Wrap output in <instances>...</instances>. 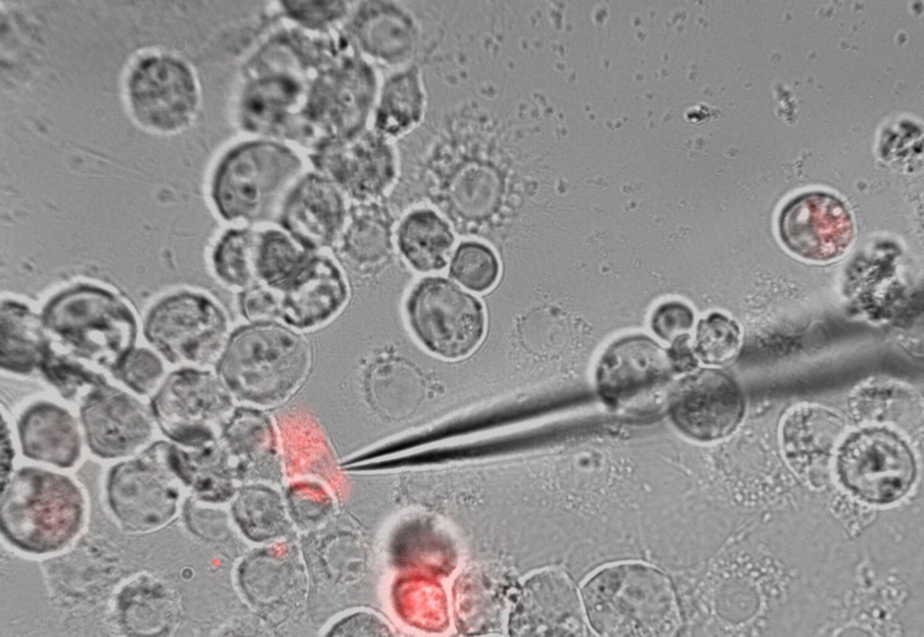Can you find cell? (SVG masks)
I'll return each mask as SVG.
<instances>
[{"instance_id":"cell-19","label":"cell","mask_w":924,"mask_h":637,"mask_svg":"<svg viewBox=\"0 0 924 637\" xmlns=\"http://www.w3.org/2000/svg\"><path fill=\"white\" fill-rule=\"evenodd\" d=\"M315 162L343 194L359 202L378 197L394 175L390 148L371 135L331 143L321 150Z\"/></svg>"},{"instance_id":"cell-7","label":"cell","mask_w":924,"mask_h":637,"mask_svg":"<svg viewBox=\"0 0 924 637\" xmlns=\"http://www.w3.org/2000/svg\"><path fill=\"white\" fill-rule=\"evenodd\" d=\"M677 374L670 350L650 337L629 336L612 343L600 356L596 391L613 411L646 415L667 406Z\"/></svg>"},{"instance_id":"cell-21","label":"cell","mask_w":924,"mask_h":637,"mask_svg":"<svg viewBox=\"0 0 924 637\" xmlns=\"http://www.w3.org/2000/svg\"><path fill=\"white\" fill-rule=\"evenodd\" d=\"M17 432L22 453L32 460L69 468L81 457L79 421L56 402L39 400L29 404L18 417Z\"/></svg>"},{"instance_id":"cell-23","label":"cell","mask_w":924,"mask_h":637,"mask_svg":"<svg viewBox=\"0 0 924 637\" xmlns=\"http://www.w3.org/2000/svg\"><path fill=\"white\" fill-rule=\"evenodd\" d=\"M336 245L341 260L354 271L374 269L388 259L393 250L389 217L374 205L352 207Z\"/></svg>"},{"instance_id":"cell-4","label":"cell","mask_w":924,"mask_h":637,"mask_svg":"<svg viewBox=\"0 0 924 637\" xmlns=\"http://www.w3.org/2000/svg\"><path fill=\"white\" fill-rule=\"evenodd\" d=\"M84 512L79 486L45 468L23 466L1 487L2 534L26 552L42 554L66 546L79 531Z\"/></svg>"},{"instance_id":"cell-31","label":"cell","mask_w":924,"mask_h":637,"mask_svg":"<svg viewBox=\"0 0 924 637\" xmlns=\"http://www.w3.org/2000/svg\"><path fill=\"white\" fill-rule=\"evenodd\" d=\"M420 96L413 75L393 79L384 89L377 115V124L385 132L398 133L419 116Z\"/></svg>"},{"instance_id":"cell-2","label":"cell","mask_w":924,"mask_h":637,"mask_svg":"<svg viewBox=\"0 0 924 637\" xmlns=\"http://www.w3.org/2000/svg\"><path fill=\"white\" fill-rule=\"evenodd\" d=\"M42 319L53 347L110 374L136 347L138 323L127 301L106 287L79 282L55 293Z\"/></svg>"},{"instance_id":"cell-15","label":"cell","mask_w":924,"mask_h":637,"mask_svg":"<svg viewBox=\"0 0 924 637\" xmlns=\"http://www.w3.org/2000/svg\"><path fill=\"white\" fill-rule=\"evenodd\" d=\"M79 423L89 450L113 459L134 454L152 438L155 420L151 408L110 383L79 404Z\"/></svg>"},{"instance_id":"cell-14","label":"cell","mask_w":924,"mask_h":637,"mask_svg":"<svg viewBox=\"0 0 924 637\" xmlns=\"http://www.w3.org/2000/svg\"><path fill=\"white\" fill-rule=\"evenodd\" d=\"M778 235L796 256L817 263L841 257L852 245L855 226L846 206L834 195L811 191L798 195L781 210Z\"/></svg>"},{"instance_id":"cell-6","label":"cell","mask_w":924,"mask_h":637,"mask_svg":"<svg viewBox=\"0 0 924 637\" xmlns=\"http://www.w3.org/2000/svg\"><path fill=\"white\" fill-rule=\"evenodd\" d=\"M143 332L149 346L177 368H215L231 334L220 304L189 290L158 300L146 313Z\"/></svg>"},{"instance_id":"cell-22","label":"cell","mask_w":924,"mask_h":637,"mask_svg":"<svg viewBox=\"0 0 924 637\" xmlns=\"http://www.w3.org/2000/svg\"><path fill=\"white\" fill-rule=\"evenodd\" d=\"M0 313L2 371L23 376L39 373L53 347L41 313L11 298L2 300Z\"/></svg>"},{"instance_id":"cell-33","label":"cell","mask_w":924,"mask_h":637,"mask_svg":"<svg viewBox=\"0 0 924 637\" xmlns=\"http://www.w3.org/2000/svg\"><path fill=\"white\" fill-rule=\"evenodd\" d=\"M694 321V313L688 305L679 301H668L654 310L651 327L659 338L674 345L687 339Z\"/></svg>"},{"instance_id":"cell-32","label":"cell","mask_w":924,"mask_h":637,"mask_svg":"<svg viewBox=\"0 0 924 637\" xmlns=\"http://www.w3.org/2000/svg\"><path fill=\"white\" fill-rule=\"evenodd\" d=\"M164 359L153 349L134 347L111 373L139 396H152L166 377Z\"/></svg>"},{"instance_id":"cell-9","label":"cell","mask_w":924,"mask_h":637,"mask_svg":"<svg viewBox=\"0 0 924 637\" xmlns=\"http://www.w3.org/2000/svg\"><path fill=\"white\" fill-rule=\"evenodd\" d=\"M405 311L419 342L445 359L467 356L485 336L486 317L482 302L444 277L420 280L407 297Z\"/></svg>"},{"instance_id":"cell-17","label":"cell","mask_w":924,"mask_h":637,"mask_svg":"<svg viewBox=\"0 0 924 637\" xmlns=\"http://www.w3.org/2000/svg\"><path fill=\"white\" fill-rule=\"evenodd\" d=\"M513 614L521 634L587 635L585 607L571 578L559 570H545L526 584Z\"/></svg>"},{"instance_id":"cell-8","label":"cell","mask_w":924,"mask_h":637,"mask_svg":"<svg viewBox=\"0 0 924 637\" xmlns=\"http://www.w3.org/2000/svg\"><path fill=\"white\" fill-rule=\"evenodd\" d=\"M149 406L164 436L195 448L216 439L237 404L215 368L178 367L166 375Z\"/></svg>"},{"instance_id":"cell-30","label":"cell","mask_w":924,"mask_h":637,"mask_svg":"<svg viewBox=\"0 0 924 637\" xmlns=\"http://www.w3.org/2000/svg\"><path fill=\"white\" fill-rule=\"evenodd\" d=\"M449 272L466 288L484 292L496 283L500 264L489 246L476 241H466L457 247L450 262Z\"/></svg>"},{"instance_id":"cell-1","label":"cell","mask_w":924,"mask_h":637,"mask_svg":"<svg viewBox=\"0 0 924 637\" xmlns=\"http://www.w3.org/2000/svg\"><path fill=\"white\" fill-rule=\"evenodd\" d=\"M311 365V347L297 330L250 322L230 334L215 370L237 405L264 410L292 397Z\"/></svg>"},{"instance_id":"cell-37","label":"cell","mask_w":924,"mask_h":637,"mask_svg":"<svg viewBox=\"0 0 924 637\" xmlns=\"http://www.w3.org/2000/svg\"><path fill=\"white\" fill-rule=\"evenodd\" d=\"M1 431H2V436H1V441H2L1 442V448H2L1 449V455H2V457H1V463H2L1 464V469H2L1 487H2L7 482V480L9 479L11 474L13 473L12 466H13V458H14V449H13L12 439H11V430H10V427H9L8 421L5 420V413L3 411H2V429H1Z\"/></svg>"},{"instance_id":"cell-24","label":"cell","mask_w":924,"mask_h":637,"mask_svg":"<svg viewBox=\"0 0 924 637\" xmlns=\"http://www.w3.org/2000/svg\"><path fill=\"white\" fill-rule=\"evenodd\" d=\"M455 243L454 234L431 209L409 213L397 230V245L405 261L417 272H433L447 266Z\"/></svg>"},{"instance_id":"cell-10","label":"cell","mask_w":924,"mask_h":637,"mask_svg":"<svg viewBox=\"0 0 924 637\" xmlns=\"http://www.w3.org/2000/svg\"><path fill=\"white\" fill-rule=\"evenodd\" d=\"M171 446L169 441H156L110 469L107 501L125 530L152 531L175 515L184 484L172 466Z\"/></svg>"},{"instance_id":"cell-13","label":"cell","mask_w":924,"mask_h":637,"mask_svg":"<svg viewBox=\"0 0 924 637\" xmlns=\"http://www.w3.org/2000/svg\"><path fill=\"white\" fill-rule=\"evenodd\" d=\"M667 409L674 426L701 442L719 440L740 423L744 400L736 382L714 368L689 372L675 383Z\"/></svg>"},{"instance_id":"cell-27","label":"cell","mask_w":924,"mask_h":637,"mask_svg":"<svg viewBox=\"0 0 924 637\" xmlns=\"http://www.w3.org/2000/svg\"><path fill=\"white\" fill-rule=\"evenodd\" d=\"M256 231L233 228L216 242L211 263L216 276L226 286L244 291L256 285L254 254Z\"/></svg>"},{"instance_id":"cell-29","label":"cell","mask_w":924,"mask_h":637,"mask_svg":"<svg viewBox=\"0 0 924 637\" xmlns=\"http://www.w3.org/2000/svg\"><path fill=\"white\" fill-rule=\"evenodd\" d=\"M741 344L742 334L737 323L716 312L698 323L692 351L698 361L718 367L735 358Z\"/></svg>"},{"instance_id":"cell-25","label":"cell","mask_w":924,"mask_h":637,"mask_svg":"<svg viewBox=\"0 0 924 637\" xmlns=\"http://www.w3.org/2000/svg\"><path fill=\"white\" fill-rule=\"evenodd\" d=\"M287 232H256L254 271L257 284L280 291L299 272L312 253Z\"/></svg>"},{"instance_id":"cell-36","label":"cell","mask_w":924,"mask_h":637,"mask_svg":"<svg viewBox=\"0 0 924 637\" xmlns=\"http://www.w3.org/2000/svg\"><path fill=\"white\" fill-rule=\"evenodd\" d=\"M292 14L300 20L310 23H324L340 16L345 3L341 2H287L284 3Z\"/></svg>"},{"instance_id":"cell-18","label":"cell","mask_w":924,"mask_h":637,"mask_svg":"<svg viewBox=\"0 0 924 637\" xmlns=\"http://www.w3.org/2000/svg\"><path fill=\"white\" fill-rule=\"evenodd\" d=\"M347 212L343 193L336 185L310 174L294 187L278 222L302 246L316 251L337 244Z\"/></svg>"},{"instance_id":"cell-20","label":"cell","mask_w":924,"mask_h":637,"mask_svg":"<svg viewBox=\"0 0 924 637\" xmlns=\"http://www.w3.org/2000/svg\"><path fill=\"white\" fill-rule=\"evenodd\" d=\"M845 429L843 419L826 407H793L784 416L781 428L782 448L789 464L807 480H825L833 452L844 439Z\"/></svg>"},{"instance_id":"cell-16","label":"cell","mask_w":924,"mask_h":637,"mask_svg":"<svg viewBox=\"0 0 924 637\" xmlns=\"http://www.w3.org/2000/svg\"><path fill=\"white\" fill-rule=\"evenodd\" d=\"M276 293L279 322L304 331L321 328L337 318L348 301L349 288L337 263L313 252L299 272Z\"/></svg>"},{"instance_id":"cell-26","label":"cell","mask_w":924,"mask_h":637,"mask_svg":"<svg viewBox=\"0 0 924 637\" xmlns=\"http://www.w3.org/2000/svg\"><path fill=\"white\" fill-rule=\"evenodd\" d=\"M851 413L861 421L882 423L910 420L918 415L920 404L909 386L890 381H874L859 386L849 402Z\"/></svg>"},{"instance_id":"cell-5","label":"cell","mask_w":924,"mask_h":637,"mask_svg":"<svg viewBox=\"0 0 924 637\" xmlns=\"http://www.w3.org/2000/svg\"><path fill=\"white\" fill-rule=\"evenodd\" d=\"M302 171L300 158L285 146L268 142L242 144L230 151L215 171V208L229 222L278 221Z\"/></svg>"},{"instance_id":"cell-11","label":"cell","mask_w":924,"mask_h":637,"mask_svg":"<svg viewBox=\"0 0 924 637\" xmlns=\"http://www.w3.org/2000/svg\"><path fill=\"white\" fill-rule=\"evenodd\" d=\"M840 482L859 499L892 503L913 485L917 466L907 443L894 431L868 426L843 439L836 455Z\"/></svg>"},{"instance_id":"cell-28","label":"cell","mask_w":924,"mask_h":637,"mask_svg":"<svg viewBox=\"0 0 924 637\" xmlns=\"http://www.w3.org/2000/svg\"><path fill=\"white\" fill-rule=\"evenodd\" d=\"M39 373L64 400L79 405L94 391L109 383L101 371L54 347Z\"/></svg>"},{"instance_id":"cell-3","label":"cell","mask_w":924,"mask_h":637,"mask_svg":"<svg viewBox=\"0 0 924 637\" xmlns=\"http://www.w3.org/2000/svg\"><path fill=\"white\" fill-rule=\"evenodd\" d=\"M585 612L603 636H673L682 624L668 577L642 563L610 565L582 589Z\"/></svg>"},{"instance_id":"cell-35","label":"cell","mask_w":924,"mask_h":637,"mask_svg":"<svg viewBox=\"0 0 924 637\" xmlns=\"http://www.w3.org/2000/svg\"><path fill=\"white\" fill-rule=\"evenodd\" d=\"M329 635L388 636L391 632L378 617L360 613L340 622Z\"/></svg>"},{"instance_id":"cell-34","label":"cell","mask_w":924,"mask_h":637,"mask_svg":"<svg viewBox=\"0 0 924 637\" xmlns=\"http://www.w3.org/2000/svg\"><path fill=\"white\" fill-rule=\"evenodd\" d=\"M238 306L242 316L249 322H279V298L277 293L261 284L241 291Z\"/></svg>"},{"instance_id":"cell-12","label":"cell","mask_w":924,"mask_h":637,"mask_svg":"<svg viewBox=\"0 0 924 637\" xmlns=\"http://www.w3.org/2000/svg\"><path fill=\"white\" fill-rule=\"evenodd\" d=\"M132 113L143 126L160 133L187 127L199 106V88L182 60L165 54L141 59L127 79Z\"/></svg>"}]
</instances>
